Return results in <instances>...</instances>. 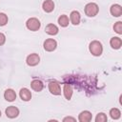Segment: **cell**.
Returning a JSON list of instances; mask_svg holds the SVG:
<instances>
[{
    "instance_id": "6da1fadb",
    "label": "cell",
    "mask_w": 122,
    "mask_h": 122,
    "mask_svg": "<svg viewBox=\"0 0 122 122\" xmlns=\"http://www.w3.org/2000/svg\"><path fill=\"white\" fill-rule=\"evenodd\" d=\"M89 50L91 51V53L94 56H99L101 55L102 51H103V46L102 44L97 41V40H93L90 43V46H89Z\"/></svg>"
},
{
    "instance_id": "7a4b0ae2",
    "label": "cell",
    "mask_w": 122,
    "mask_h": 122,
    "mask_svg": "<svg viewBox=\"0 0 122 122\" xmlns=\"http://www.w3.org/2000/svg\"><path fill=\"white\" fill-rule=\"evenodd\" d=\"M98 11H99V8H98L97 4H95V3H88L85 6V13L89 17L95 16L98 13Z\"/></svg>"
},
{
    "instance_id": "3957f363",
    "label": "cell",
    "mask_w": 122,
    "mask_h": 122,
    "mask_svg": "<svg viewBox=\"0 0 122 122\" xmlns=\"http://www.w3.org/2000/svg\"><path fill=\"white\" fill-rule=\"evenodd\" d=\"M26 26L27 28L30 30H32V31H36L40 29L41 27V23L40 21L35 18V17H31L30 19H28V21L26 22Z\"/></svg>"
},
{
    "instance_id": "277c9868",
    "label": "cell",
    "mask_w": 122,
    "mask_h": 122,
    "mask_svg": "<svg viewBox=\"0 0 122 122\" xmlns=\"http://www.w3.org/2000/svg\"><path fill=\"white\" fill-rule=\"evenodd\" d=\"M49 91L53 95H60L61 94V88L60 84L56 81H51L49 83Z\"/></svg>"
},
{
    "instance_id": "5b68a950",
    "label": "cell",
    "mask_w": 122,
    "mask_h": 122,
    "mask_svg": "<svg viewBox=\"0 0 122 122\" xmlns=\"http://www.w3.org/2000/svg\"><path fill=\"white\" fill-rule=\"evenodd\" d=\"M26 62H27V64H28L29 66L34 67V66H36V65L39 64V62H40V57H39V55H38L37 53H30V55H28Z\"/></svg>"
},
{
    "instance_id": "8992f818",
    "label": "cell",
    "mask_w": 122,
    "mask_h": 122,
    "mask_svg": "<svg viewBox=\"0 0 122 122\" xmlns=\"http://www.w3.org/2000/svg\"><path fill=\"white\" fill-rule=\"evenodd\" d=\"M57 47V42L54 39H46L44 42V49L47 51H53Z\"/></svg>"
},
{
    "instance_id": "52a82bcc",
    "label": "cell",
    "mask_w": 122,
    "mask_h": 122,
    "mask_svg": "<svg viewBox=\"0 0 122 122\" xmlns=\"http://www.w3.org/2000/svg\"><path fill=\"white\" fill-rule=\"evenodd\" d=\"M18 114H19V110L14 106H10L6 109V115L9 118H15L18 116Z\"/></svg>"
},
{
    "instance_id": "ba28073f",
    "label": "cell",
    "mask_w": 122,
    "mask_h": 122,
    "mask_svg": "<svg viewBox=\"0 0 122 122\" xmlns=\"http://www.w3.org/2000/svg\"><path fill=\"white\" fill-rule=\"evenodd\" d=\"M19 95H20V98L23 100V101H30V98H31V92L29 89L27 88H23L20 90L19 92Z\"/></svg>"
},
{
    "instance_id": "9c48e42d",
    "label": "cell",
    "mask_w": 122,
    "mask_h": 122,
    "mask_svg": "<svg viewBox=\"0 0 122 122\" xmlns=\"http://www.w3.org/2000/svg\"><path fill=\"white\" fill-rule=\"evenodd\" d=\"M4 97H5V99L7 101L12 102V101H14L16 99V93L12 89H8L4 92Z\"/></svg>"
},
{
    "instance_id": "30bf717a",
    "label": "cell",
    "mask_w": 122,
    "mask_h": 122,
    "mask_svg": "<svg viewBox=\"0 0 122 122\" xmlns=\"http://www.w3.org/2000/svg\"><path fill=\"white\" fill-rule=\"evenodd\" d=\"M92 113L89 111L81 112L79 116H78V120L80 122H89V121L92 120Z\"/></svg>"
},
{
    "instance_id": "8fae6325",
    "label": "cell",
    "mask_w": 122,
    "mask_h": 122,
    "mask_svg": "<svg viewBox=\"0 0 122 122\" xmlns=\"http://www.w3.org/2000/svg\"><path fill=\"white\" fill-rule=\"evenodd\" d=\"M110 11H111L112 15H113L114 17H119L122 14V7L118 4H114L111 7Z\"/></svg>"
},
{
    "instance_id": "7c38bea8",
    "label": "cell",
    "mask_w": 122,
    "mask_h": 122,
    "mask_svg": "<svg viewBox=\"0 0 122 122\" xmlns=\"http://www.w3.org/2000/svg\"><path fill=\"white\" fill-rule=\"evenodd\" d=\"M42 8L46 12H51L54 10V3L52 0H45L42 4Z\"/></svg>"
},
{
    "instance_id": "4fadbf2b",
    "label": "cell",
    "mask_w": 122,
    "mask_h": 122,
    "mask_svg": "<svg viewBox=\"0 0 122 122\" xmlns=\"http://www.w3.org/2000/svg\"><path fill=\"white\" fill-rule=\"evenodd\" d=\"M30 86H31V89L35 92H41L44 88V84L41 80H38V79H34L31 81L30 83Z\"/></svg>"
},
{
    "instance_id": "5bb4252c",
    "label": "cell",
    "mask_w": 122,
    "mask_h": 122,
    "mask_svg": "<svg viewBox=\"0 0 122 122\" xmlns=\"http://www.w3.org/2000/svg\"><path fill=\"white\" fill-rule=\"evenodd\" d=\"M80 19H81V16H80V13L77 10H73V11L71 12L70 20L73 25H78L80 23Z\"/></svg>"
},
{
    "instance_id": "9a60e30c",
    "label": "cell",
    "mask_w": 122,
    "mask_h": 122,
    "mask_svg": "<svg viewBox=\"0 0 122 122\" xmlns=\"http://www.w3.org/2000/svg\"><path fill=\"white\" fill-rule=\"evenodd\" d=\"M45 31L50 35H55L58 33L59 30H58L57 26H55L54 24H48L45 28Z\"/></svg>"
},
{
    "instance_id": "2e32d148",
    "label": "cell",
    "mask_w": 122,
    "mask_h": 122,
    "mask_svg": "<svg viewBox=\"0 0 122 122\" xmlns=\"http://www.w3.org/2000/svg\"><path fill=\"white\" fill-rule=\"evenodd\" d=\"M110 44H111V46H112V49L118 50V49H120L121 46H122V40H121V38H119V37H112V38L110 40Z\"/></svg>"
},
{
    "instance_id": "e0dca14e",
    "label": "cell",
    "mask_w": 122,
    "mask_h": 122,
    "mask_svg": "<svg viewBox=\"0 0 122 122\" xmlns=\"http://www.w3.org/2000/svg\"><path fill=\"white\" fill-rule=\"evenodd\" d=\"M63 93H64V96L66 99L70 100L71 98V95H72V88L71 85L69 84H64V89H63Z\"/></svg>"
},
{
    "instance_id": "ac0fdd59",
    "label": "cell",
    "mask_w": 122,
    "mask_h": 122,
    "mask_svg": "<svg viewBox=\"0 0 122 122\" xmlns=\"http://www.w3.org/2000/svg\"><path fill=\"white\" fill-rule=\"evenodd\" d=\"M58 23L61 27H67L69 25V17L66 15V14H62L59 16L58 18Z\"/></svg>"
},
{
    "instance_id": "d6986e66",
    "label": "cell",
    "mask_w": 122,
    "mask_h": 122,
    "mask_svg": "<svg viewBox=\"0 0 122 122\" xmlns=\"http://www.w3.org/2000/svg\"><path fill=\"white\" fill-rule=\"evenodd\" d=\"M110 115L112 119H118L121 116V112L117 108H112L110 110Z\"/></svg>"
},
{
    "instance_id": "ffe728a7",
    "label": "cell",
    "mask_w": 122,
    "mask_h": 122,
    "mask_svg": "<svg viewBox=\"0 0 122 122\" xmlns=\"http://www.w3.org/2000/svg\"><path fill=\"white\" fill-rule=\"evenodd\" d=\"M107 120H108V117L104 112H99L95 117L96 122H106Z\"/></svg>"
},
{
    "instance_id": "44dd1931",
    "label": "cell",
    "mask_w": 122,
    "mask_h": 122,
    "mask_svg": "<svg viewBox=\"0 0 122 122\" xmlns=\"http://www.w3.org/2000/svg\"><path fill=\"white\" fill-rule=\"evenodd\" d=\"M113 30H114V31L117 32L118 34H121V33H122V22H121V21L116 22V23L113 25Z\"/></svg>"
},
{
    "instance_id": "7402d4cb",
    "label": "cell",
    "mask_w": 122,
    "mask_h": 122,
    "mask_svg": "<svg viewBox=\"0 0 122 122\" xmlns=\"http://www.w3.org/2000/svg\"><path fill=\"white\" fill-rule=\"evenodd\" d=\"M8 23V15L4 12H0V26H5Z\"/></svg>"
},
{
    "instance_id": "603a6c76",
    "label": "cell",
    "mask_w": 122,
    "mask_h": 122,
    "mask_svg": "<svg viewBox=\"0 0 122 122\" xmlns=\"http://www.w3.org/2000/svg\"><path fill=\"white\" fill-rule=\"evenodd\" d=\"M5 42H6V36H5V34H4V33L0 32V46L4 45V43H5Z\"/></svg>"
},
{
    "instance_id": "cb8c5ba5",
    "label": "cell",
    "mask_w": 122,
    "mask_h": 122,
    "mask_svg": "<svg viewBox=\"0 0 122 122\" xmlns=\"http://www.w3.org/2000/svg\"><path fill=\"white\" fill-rule=\"evenodd\" d=\"M63 121H64V122H66V121H72V122H74V121H75V118L71 117V116H68V117H65V118L63 119Z\"/></svg>"
},
{
    "instance_id": "d4e9b609",
    "label": "cell",
    "mask_w": 122,
    "mask_h": 122,
    "mask_svg": "<svg viewBox=\"0 0 122 122\" xmlns=\"http://www.w3.org/2000/svg\"><path fill=\"white\" fill-rule=\"evenodd\" d=\"M0 117H1V111H0Z\"/></svg>"
}]
</instances>
